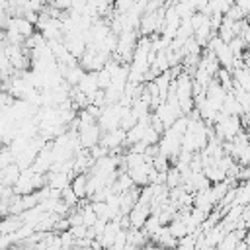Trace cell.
Masks as SVG:
<instances>
[{"instance_id":"cell-1","label":"cell","mask_w":250,"mask_h":250,"mask_svg":"<svg viewBox=\"0 0 250 250\" xmlns=\"http://www.w3.org/2000/svg\"><path fill=\"white\" fill-rule=\"evenodd\" d=\"M176 98L180 104L182 113H189L191 109H195V102H193V80L188 76V72H182L176 78Z\"/></svg>"},{"instance_id":"cell-4","label":"cell","mask_w":250,"mask_h":250,"mask_svg":"<svg viewBox=\"0 0 250 250\" xmlns=\"http://www.w3.org/2000/svg\"><path fill=\"white\" fill-rule=\"evenodd\" d=\"M61 195H62V199H61V201H62V203H66L68 207H72V205L78 201V197H76V193L72 191V188H70V186H68V188H64V189L61 191Z\"/></svg>"},{"instance_id":"cell-5","label":"cell","mask_w":250,"mask_h":250,"mask_svg":"<svg viewBox=\"0 0 250 250\" xmlns=\"http://www.w3.org/2000/svg\"><path fill=\"white\" fill-rule=\"evenodd\" d=\"M246 45H248V43H246L244 39H240V37H234V39L229 43V49H230V53L236 57V55H240V51H242Z\"/></svg>"},{"instance_id":"cell-2","label":"cell","mask_w":250,"mask_h":250,"mask_svg":"<svg viewBox=\"0 0 250 250\" xmlns=\"http://www.w3.org/2000/svg\"><path fill=\"white\" fill-rule=\"evenodd\" d=\"M78 141H80L82 146H86V148H94V146L98 145V141H100V129H98V125L94 123V125H86V127H82L80 133H78Z\"/></svg>"},{"instance_id":"cell-7","label":"cell","mask_w":250,"mask_h":250,"mask_svg":"<svg viewBox=\"0 0 250 250\" xmlns=\"http://www.w3.org/2000/svg\"><path fill=\"white\" fill-rule=\"evenodd\" d=\"M78 250H94V248H78Z\"/></svg>"},{"instance_id":"cell-3","label":"cell","mask_w":250,"mask_h":250,"mask_svg":"<svg viewBox=\"0 0 250 250\" xmlns=\"http://www.w3.org/2000/svg\"><path fill=\"white\" fill-rule=\"evenodd\" d=\"M70 188H72V191L76 193L78 199H80V197H86V195H88V176H86V174H78V176L72 180Z\"/></svg>"},{"instance_id":"cell-6","label":"cell","mask_w":250,"mask_h":250,"mask_svg":"<svg viewBox=\"0 0 250 250\" xmlns=\"http://www.w3.org/2000/svg\"><path fill=\"white\" fill-rule=\"evenodd\" d=\"M234 250H248V244L242 240V242H238V244H236V248H234Z\"/></svg>"}]
</instances>
